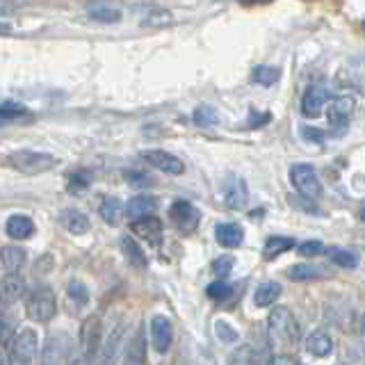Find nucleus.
<instances>
[{
    "mask_svg": "<svg viewBox=\"0 0 365 365\" xmlns=\"http://www.w3.org/2000/svg\"><path fill=\"white\" fill-rule=\"evenodd\" d=\"M267 334H269V342L274 347H285L290 349L292 345H297L299 340V324L292 317V313L288 308H274L267 317Z\"/></svg>",
    "mask_w": 365,
    "mask_h": 365,
    "instance_id": "f257e3e1",
    "label": "nucleus"
},
{
    "mask_svg": "<svg viewBox=\"0 0 365 365\" xmlns=\"http://www.w3.org/2000/svg\"><path fill=\"white\" fill-rule=\"evenodd\" d=\"M7 165L11 169L21 171V174H43V171H51L57 165V158L43 151H30V148H23V151H14L7 158Z\"/></svg>",
    "mask_w": 365,
    "mask_h": 365,
    "instance_id": "f03ea898",
    "label": "nucleus"
},
{
    "mask_svg": "<svg viewBox=\"0 0 365 365\" xmlns=\"http://www.w3.org/2000/svg\"><path fill=\"white\" fill-rule=\"evenodd\" d=\"M26 313L34 322H51L57 313V302L51 288H34L26 299Z\"/></svg>",
    "mask_w": 365,
    "mask_h": 365,
    "instance_id": "7ed1b4c3",
    "label": "nucleus"
},
{
    "mask_svg": "<svg viewBox=\"0 0 365 365\" xmlns=\"http://www.w3.org/2000/svg\"><path fill=\"white\" fill-rule=\"evenodd\" d=\"M39 351V340H37V334H34L32 329H21L14 334L9 342V361L11 363H32L34 356H37Z\"/></svg>",
    "mask_w": 365,
    "mask_h": 365,
    "instance_id": "20e7f679",
    "label": "nucleus"
},
{
    "mask_svg": "<svg viewBox=\"0 0 365 365\" xmlns=\"http://www.w3.org/2000/svg\"><path fill=\"white\" fill-rule=\"evenodd\" d=\"M290 180H292L294 190L299 192L304 199L313 201L322 194V182H319V178H317V171L306 163L290 167Z\"/></svg>",
    "mask_w": 365,
    "mask_h": 365,
    "instance_id": "39448f33",
    "label": "nucleus"
},
{
    "mask_svg": "<svg viewBox=\"0 0 365 365\" xmlns=\"http://www.w3.org/2000/svg\"><path fill=\"white\" fill-rule=\"evenodd\" d=\"M101 340H103V324L98 315H89L83 319L80 324V334H78V342L80 349L87 354V359H91L94 354L101 349Z\"/></svg>",
    "mask_w": 365,
    "mask_h": 365,
    "instance_id": "423d86ee",
    "label": "nucleus"
},
{
    "mask_svg": "<svg viewBox=\"0 0 365 365\" xmlns=\"http://www.w3.org/2000/svg\"><path fill=\"white\" fill-rule=\"evenodd\" d=\"M169 220L174 222V226L178 228L180 233H192L194 228L199 226L201 222V212L194 208V205L190 201H174L171 203V208H169Z\"/></svg>",
    "mask_w": 365,
    "mask_h": 365,
    "instance_id": "0eeeda50",
    "label": "nucleus"
},
{
    "mask_svg": "<svg viewBox=\"0 0 365 365\" xmlns=\"http://www.w3.org/2000/svg\"><path fill=\"white\" fill-rule=\"evenodd\" d=\"M222 194H224V203L228 205L231 210H242L247 201H249V190H247V182L242 176L237 174H228L224 185H222Z\"/></svg>",
    "mask_w": 365,
    "mask_h": 365,
    "instance_id": "6e6552de",
    "label": "nucleus"
},
{
    "mask_svg": "<svg viewBox=\"0 0 365 365\" xmlns=\"http://www.w3.org/2000/svg\"><path fill=\"white\" fill-rule=\"evenodd\" d=\"M73 351V340L71 336H66L64 331L60 334H53L48 340H46V347H43V363H64L68 361V354Z\"/></svg>",
    "mask_w": 365,
    "mask_h": 365,
    "instance_id": "1a4fd4ad",
    "label": "nucleus"
},
{
    "mask_svg": "<svg viewBox=\"0 0 365 365\" xmlns=\"http://www.w3.org/2000/svg\"><path fill=\"white\" fill-rule=\"evenodd\" d=\"M130 231L137 235L146 240L148 245H160V240H163V222L158 220V217L151 212V215H144V217H137V220H133V226Z\"/></svg>",
    "mask_w": 365,
    "mask_h": 365,
    "instance_id": "9d476101",
    "label": "nucleus"
},
{
    "mask_svg": "<svg viewBox=\"0 0 365 365\" xmlns=\"http://www.w3.org/2000/svg\"><path fill=\"white\" fill-rule=\"evenodd\" d=\"M351 112H354V98L351 96H338L329 103L327 119L334 128L342 130L347 125V121L351 119Z\"/></svg>",
    "mask_w": 365,
    "mask_h": 365,
    "instance_id": "9b49d317",
    "label": "nucleus"
},
{
    "mask_svg": "<svg viewBox=\"0 0 365 365\" xmlns=\"http://www.w3.org/2000/svg\"><path fill=\"white\" fill-rule=\"evenodd\" d=\"M171 338H174V327L165 315H155L151 319V342L158 354H165L171 347Z\"/></svg>",
    "mask_w": 365,
    "mask_h": 365,
    "instance_id": "f8f14e48",
    "label": "nucleus"
},
{
    "mask_svg": "<svg viewBox=\"0 0 365 365\" xmlns=\"http://www.w3.org/2000/svg\"><path fill=\"white\" fill-rule=\"evenodd\" d=\"M142 158L151 167H155L160 171H167V174L180 176L182 171H185V163H182L180 158L167 153V151H146V153H142Z\"/></svg>",
    "mask_w": 365,
    "mask_h": 365,
    "instance_id": "ddd939ff",
    "label": "nucleus"
},
{
    "mask_svg": "<svg viewBox=\"0 0 365 365\" xmlns=\"http://www.w3.org/2000/svg\"><path fill=\"white\" fill-rule=\"evenodd\" d=\"M23 294H26V281H23V277H19L16 272H7V277H3V281H0V306L16 304Z\"/></svg>",
    "mask_w": 365,
    "mask_h": 365,
    "instance_id": "4468645a",
    "label": "nucleus"
},
{
    "mask_svg": "<svg viewBox=\"0 0 365 365\" xmlns=\"http://www.w3.org/2000/svg\"><path fill=\"white\" fill-rule=\"evenodd\" d=\"M327 101H329V94L324 87H308L306 94L302 96V114L311 119L319 117L327 106Z\"/></svg>",
    "mask_w": 365,
    "mask_h": 365,
    "instance_id": "2eb2a0df",
    "label": "nucleus"
},
{
    "mask_svg": "<svg viewBox=\"0 0 365 365\" xmlns=\"http://www.w3.org/2000/svg\"><path fill=\"white\" fill-rule=\"evenodd\" d=\"M215 237L217 242L226 249H237L245 242V228L235 224V222H226V224H217L215 226Z\"/></svg>",
    "mask_w": 365,
    "mask_h": 365,
    "instance_id": "dca6fc26",
    "label": "nucleus"
},
{
    "mask_svg": "<svg viewBox=\"0 0 365 365\" xmlns=\"http://www.w3.org/2000/svg\"><path fill=\"white\" fill-rule=\"evenodd\" d=\"M5 231L14 240H28L34 233V222L28 215H11L5 224Z\"/></svg>",
    "mask_w": 365,
    "mask_h": 365,
    "instance_id": "f3484780",
    "label": "nucleus"
},
{
    "mask_svg": "<svg viewBox=\"0 0 365 365\" xmlns=\"http://www.w3.org/2000/svg\"><path fill=\"white\" fill-rule=\"evenodd\" d=\"M26 258H28V254L21 247L7 245L0 249V265H3L5 272H19L23 265H26Z\"/></svg>",
    "mask_w": 365,
    "mask_h": 365,
    "instance_id": "a211bd4d",
    "label": "nucleus"
},
{
    "mask_svg": "<svg viewBox=\"0 0 365 365\" xmlns=\"http://www.w3.org/2000/svg\"><path fill=\"white\" fill-rule=\"evenodd\" d=\"M294 249V240L288 237V235H272L265 240V247H262V258L265 260H274L279 258L285 251Z\"/></svg>",
    "mask_w": 365,
    "mask_h": 365,
    "instance_id": "6ab92c4d",
    "label": "nucleus"
},
{
    "mask_svg": "<svg viewBox=\"0 0 365 365\" xmlns=\"http://www.w3.org/2000/svg\"><path fill=\"white\" fill-rule=\"evenodd\" d=\"M62 226L66 228L71 235H83L89 231V217L80 210H64L62 217H60Z\"/></svg>",
    "mask_w": 365,
    "mask_h": 365,
    "instance_id": "aec40b11",
    "label": "nucleus"
},
{
    "mask_svg": "<svg viewBox=\"0 0 365 365\" xmlns=\"http://www.w3.org/2000/svg\"><path fill=\"white\" fill-rule=\"evenodd\" d=\"M331 349H334V340L324 331H313L306 338V351L313 354V356H327V354H331Z\"/></svg>",
    "mask_w": 365,
    "mask_h": 365,
    "instance_id": "412c9836",
    "label": "nucleus"
},
{
    "mask_svg": "<svg viewBox=\"0 0 365 365\" xmlns=\"http://www.w3.org/2000/svg\"><path fill=\"white\" fill-rule=\"evenodd\" d=\"M87 14L98 21V23H119L121 21V9L119 7H112V5H106V3H94L87 7Z\"/></svg>",
    "mask_w": 365,
    "mask_h": 365,
    "instance_id": "4be33fe9",
    "label": "nucleus"
},
{
    "mask_svg": "<svg viewBox=\"0 0 365 365\" xmlns=\"http://www.w3.org/2000/svg\"><path fill=\"white\" fill-rule=\"evenodd\" d=\"M281 292H283V288H281V283H277V281H267V283H262V285H258V290H256V306H260V308H267V306H272V304H277V299L281 297Z\"/></svg>",
    "mask_w": 365,
    "mask_h": 365,
    "instance_id": "5701e85b",
    "label": "nucleus"
},
{
    "mask_svg": "<svg viewBox=\"0 0 365 365\" xmlns=\"http://www.w3.org/2000/svg\"><path fill=\"white\" fill-rule=\"evenodd\" d=\"M155 208H158V201H155L153 197H148V194H140V197L130 199V203H128V208H125V212H128L130 220H137V217L151 215Z\"/></svg>",
    "mask_w": 365,
    "mask_h": 365,
    "instance_id": "b1692460",
    "label": "nucleus"
},
{
    "mask_svg": "<svg viewBox=\"0 0 365 365\" xmlns=\"http://www.w3.org/2000/svg\"><path fill=\"white\" fill-rule=\"evenodd\" d=\"M121 251H123V256L128 258L135 267H140V269H144L146 265H148V260H146V254L142 251V247L135 242V240H130V237H121Z\"/></svg>",
    "mask_w": 365,
    "mask_h": 365,
    "instance_id": "393cba45",
    "label": "nucleus"
},
{
    "mask_svg": "<svg viewBox=\"0 0 365 365\" xmlns=\"http://www.w3.org/2000/svg\"><path fill=\"white\" fill-rule=\"evenodd\" d=\"M101 217L108 224L117 226L121 222V217H123V203L119 199H106L101 203Z\"/></svg>",
    "mask_w": 365,
    "mask_h": 365,
    "instance_id": "a878e982",
    "label": "nucleus"
},
{
    "mask_svg": "<svg viewBox=\"0 0 365 365\" xmlns=\"http://www.w3.org/2000/svg\"><path fill=\"white\" fill-rule=\"evenodd\" d=\"M329 258H331V262H336V265L347 267V269L356 267V262H359V258H356V254H354V251L340 249V247H331L329 249Z\"/></svg>",
    "mask_w": 365,
    "mask_h": 365,
    "instance_id": "bb28decb",
    "label": "nucleus"
},
{
    "mask_svg": "<svg viewBox=\"0 0 365 365\" xmlns=\"http://www.w3.org/2000/svg\"><path fill=\"white\" fill-rule=\"evenodd\" d=\"M217 121H220V112L212 106H199L194 110V123H197L199 128H210Z\"/></svg>",
    "mask_w": 365,
    "mask_h": 365,
    "instance_id": "cd10ccee",
    "label": "nucleus"
},
{
    "mask_svg": "<svg viewBox=\"0 0 365 365\" xmlns=\"http://www.w3.org/2000/svg\"><path fill=\"white\" fill-rule=\"evenodd\" d=\"M205 294H208L212 302H224L233 294V288L224 279H217L215 283H210L208 288H205Z\"/></svg>",
    "mask_w": 365,
    "mask_h": 365,
    "instance_id": "c85d7f7f",
    "label": "nucleus"
},
{
    "mask_svg": "<svg viewBox=\"0 0 365 365\" xmlns=\"http://www.w3.org/2000/svg\"><path fill=\"white\" fill-rule=\"evenodd\" d=\"M279 76H281L279 68H274V66H258V68H254V76H251V80L258 83V85L269 87V85L277 83Z\"/></svg>",
    "mask_w": 365,
    "mask_h": 365,
    "instance_id": "c756f323",
    "label": "nucleus"
},
{
    "mask_svg": "<svg viewBox=\"0 0 365 365\" xmlns=\"http://www.w3.org/2000/svg\"><path fill=\"white\" fill-rule=\"evenodd\" d=\"M66 294H68V302H76V306H85L89 302V290L85 288V283H80V281L68 283Z\"/></svg>",
    "mask_w": 365,
    "mask_h": 365,
    "instance_id": "7c9ffc66",
    "label": "nucleus"
},
{
    "mask_svg": "<svg viewBox=\"0 0 365 365\" xmlns=\"http://www.w3.org/2000/svg\"><path fill=\"white\" fill-rule=\"evenodd\" d=\"M319 274H322V272H319L317 267H313V265H294V267L288 269V277L292 281H313V279L319 277Z\"/></svg>",
    "mask_w": 365,
    "mask_h": 365,
    "instance_id": "2f4dec72",
    "label": "nucleus"
},
{
    "mask_svg": "<svg viewBox=\"0 0 365 365\" xmlns=\"http://www.w3.org/2000/svg\"><path fill=\"white\" fill-rule=\"evenodd\" d=\"M125 361H128V363H144V334H142V331H137L135 340L130 342Z\"/></svg>",
    "mask_w": 365,
    "mask_h": 365,
    "instance_id": "473e14b6",
    "label": "nucleus"
},
{
    "mask_svg": "<svg viewBox=\"0 0 365 365\" xmlns=\"http://www.w3.org/2000/svg\"><path fill=\"white\" fill-rule=\"evenodd\" d=\"M233 265H235L233 256H220V258H215V262H212V274L217 279H226L228 274H231Z\"/></svg>",
    "mask_w": 365,
    "mask_h": 365,
    "instance_id": "72a5a7b5",
    "label": "nucleus"
},
{
    "mask_svg": "<svg viewBox=\"0 0 365 365\" xmlns=\"http://www.w3.org/2000/svg\"><path fill=\"white\" fill-rule=\"evenodd\" d=\"M297 251L304 256V258H313V256H319L324 251V245L319 242V240H308V242H302L297 247Z\"/></svg>",
    "mask_w": 365,
    "mask_h": 365,
    "instance_id": "f704fd0d",
    "label": "nucleus"
},
{
    "mask_svg": "<svg viewBox=\"0 0 365 365\" xmlns=\"http://www.w3.org/2000/svg\"><path fill=\"white\" fill-rule=\"evenodd\" d=\"M87 185H89V174H85V171H80V174H73L71 178H68V192L71 194H78V192H83V190H87Z\"/></svg>",
    "mask_w": 365,
    "mask_h": 365,
    "instance_id": "c9c22d12",
    "label": "nucleus"
},
{
    "mask_svg": "<svg viewBox=\"0 0 365 365\" xmlns=\"http://www.w3.org/2000/svg\"><path fill=\"white\" fill-rule=\"evenodd\" d=\"M215 329H217V336H220V340H224V342H235V340H237V334L233 331V327H231V324H226V322H217V324H215Z\"/></svg>",
    "mask_w": 365,
    "mask_h": 365,
    "instance_id": "e433bc0d",
    "label": "nucleus"
},
{
    "mask_svg": "<svg viewBox=\"0 0 365 365\" xmlns=\"http://www.w3.org/2000/svg\"><path fill=\"white\" fill-rule=\"evenodd\" d=\"M26 112L23 108H19V106H0V119H14V117H21V114Z\"/></svg>",
    "mask_w": 365,
    "mask_h": 365,
    "instance_id": "4c0bfd02",
    "label": "nucleus"
},
{
    "mask_svg": "<svg viewBox=\"0 0 365 365\" xmlns=\"http://www.w3.org/2000/svg\"><path fill=\"white\" fill-rule=\"evenodd\" d=\"M265 123H269V114L265 112V114H258L256 110H251L249 112V128H256V125H265Z\"/></svg>",
    "mask_w": 365,
    "mask_h": 365,
    "instance_id": "58836bf2",
    "label": "nucleus"
},
{
    "mask_svg": "<svg viewBox=\"0 0 365 365\" xmlns=\"http://www.w3.org/2000/svg\"><path fill=\"white\" fill-rule=\"evenodd\" d=\"M302 137L308 142H317V144L322 142V133H319L317 128H306V125L302 128Z\"/></svg>",
    "mask_w": 365,
    "mask_h": 365,
    "instance_id": "ea45409f",
    "label": "nucleus"
},
{
    "mask_svg": "<svg viewBox=\"0 0 365 365\" xmlns=\"http://www.w3.org/2000/svg\"><path fill=\"white\" fill-rule=\"evenodd\" d=\"M249 349L251 347H240L235 356H231V363H251V361H254L249 356Z\"/></svg>",
    "mask_w": 365,
    "mask_h": 365,
    "instance_id": "a19ab883",
    "label": "nucleus"
},
{
    "mask_svg": "<svg viewBox=\"0 0 365 365\" xmlns=\"http://www.w3.org/2000/svg\"><path fill=\"white\" fill-rule=\"evenodd\" d=\"M125 178H128V180H130V185H135V187H144L146 182H151V178L135 174V171H133V174H125Z\"/></svg>",
    "mask_w": 365,
    "mask_h": 365,
    "instance_id": "79ce46f5",
    "label": "nucleus"
},
{
    "mask_svg": "<svg viewBox=\"0 0 365 365\" xmlns=\"http://www.w3.org/2000/svg\"><path fill=\"white\" fill-rule=\"evenodd\" d=\"M274 363H294V356H274Z\"/></svg>",
    "mask_w": 365,
    "mask_h": 365,
    "instance_id": "37998d69",
    "label": "nucleus"
},
{
    "mask_svg": "<svg viewBox=\"0 0 365 365\" xmlns=\"http://www.w3.org/2000/svg\"><path fill=\"white\" fill-rule=\"evenodd\" d=\"M240 3H245V5H265V3H272V0H240Z\"/></svg>",
    "mask_w": 365,
    "mask_h": 365,
    "instance_id": "c03bdc74",
    "label": "nucleus"
}]
</instances>
